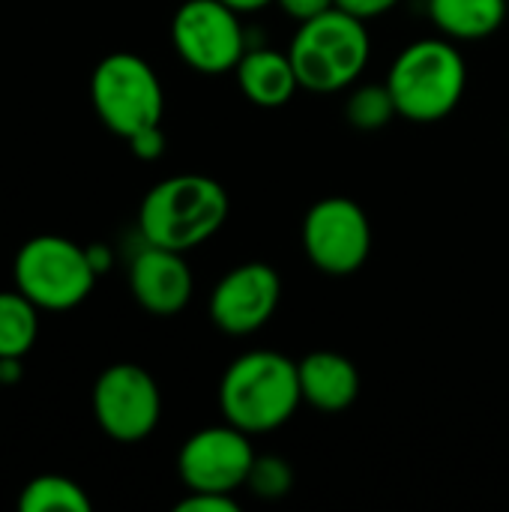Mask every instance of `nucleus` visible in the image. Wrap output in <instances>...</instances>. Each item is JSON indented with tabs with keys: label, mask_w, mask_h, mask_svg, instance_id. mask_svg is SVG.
<instances>
[{
	"label": "nucleus",
	"mask_w": 509,
	"mask_h": 512,
	"mask_svg": "<svg viewBox=\"0 0 509 512\" xmlns=\"http://www.w3.org/2000/svg\"><path fill=\"white\" fill-rule=\"evenodd\" d=\"M234 72L243 96L261 108H282L300 90L291 57L276 48H246Z\"/></svg>",
	"instance_id": "nucleus-14"
},
{
	"label": "nucleus",
	"mask_w": 509,
	"mask_h": 512,
	"mask_svg": "<svg viewBox=\"0 0 509 512\" xmlns=\"http://www.w3.org/2000/svg\"><path fill=\"white\" fill-rule=\"evenodd\" d=\"M303 252L327 276L357 273L372 252L366 210L345 195L315 201L303 219Z\"/></svg>",
	"instance_id": "nucleus-7"
},
{
	"label": "nucleus",
	"mask_w": 509,
	"mask_h": 512,
	"mask_svg": "<svg viewBox=\"0 0 509 512\" xmlns=\"http://www.w3.org/2000/svg\"><path fill=\"white\" fill-rule=\"evenodd\" d=\"M279 297L282 279L270 264H240L216 282L210 294V321L228 336H252L273 318Z\"/></svg>",
	"instance_id": "nucleus-11"
},
{
	"label": "nucleus",
	"mask_w": 509,
	"mask_h": 512,
	"mask_svg": "<svg viewBox=\"0 0 509 512\" xmlns=\"http://www.w3.org/2000/svg\"><path fill=\"white\" fill-rule=\"evenodd\" d=\"M303 402L324 411L339 414L351 408L360 396V372L339 351H312L297 363Z\"/></svg>",
	"instance_id": "nucleus-13"
},
{
	"label": "nucleus",
	"mask_w": 509,
	"mask_h": 512,
	"mask_svg": "<svg viewBox=\"0 0 509 512\" xmlns=\"http://www.w3.org/2000/svg\"><path fill=\"white\" fill-rule=\"evenodd\" d=\"M12 276L15 288L42 312H69L81 306L99 279L87 258V246L57 234L27 240L15 255Z\"/></svg>",
	"instance_id": "nucleus-5"
},
{
	"label": "nucleus",
	"mask_w": 509,
	"mask_h": 512,
	"mask_svg": "<svg viewBox=\"0 0 509 512\" xmlns=\"http://www.w3.org/2000/svg\"><path fill=\"white\" fill-rule=\"evenodd\" d=\"M273 3H279V9L294 21H309L336 6V0H273Z\"/></svg>",
	"instance_id": "nucleus-22"
},
{
	"label": "nucleus",
	"mask_w": 509,
	"mask_h": 512,
	"mask_svg": "<svg viewBox=\"0 0 509 512\" xmlns=\"http://www.w3.org/2000/svg\"><path fill=\"white\" fill-rule=\"evenodd\" d=\"M252 441L243 429L225 423V426H207L186 438L177 456L180 480L189 492H228L246 486L249 471L255 465Z\"/></svg>",
	"instance_id": "nucleus-10"
},
{
	"label": "nucleus",
	"mask_w": 509,
	"mask_h": 512,
	"mask_svg": "<svg viewBox=\"0 0 509 512\" xmlns=\"http://www.w3.org/2000/svg\"><path fill=\"white\" fill-rule=\"evenodd\" d=\"M387 90L399 117L435 123L456 111L468 87V66L453 39H417L390 66Z\"/></svg>",
	"instance_id": "nucleus-3"
},
{
	"label": "nucleus",
	"mask_w": 509,
	"mask_h": 512,
	"mask_svg": "<svg viewBox=\"0 0 509 512\" xmlns=\"http://www.w3.org/2000/svg\"><path fill=\"white\" fill-rule=\"evenodd\" d=\"M0 387H3V375H0Z\"/></svg>",
	"instance_id": "nucleus-26"
},
{
	"label": "nucleus",
	"mask_w": 509,
	"mask_h": 512,
	"mask_svg": "<svg viewBox=\"0 0 509 512\" xmlns=\"http://www.w3.org/2000/svg\"><path fill=\"white\" fill-rule=\"evenodd\" d=\"M129 147L138 159H159L162 150H165V132L162 126H150V129H141L138 135L129 138Z\"/></svg>",
	"instance_id": "nucleus-21"
},
{
	"label": "nucleus",
	"mask_w": 509,
	"mask_h": 512,
	"mask_svg": "<svg viewBox=\"0 0 509 512\" xmlns=\"http://www.w3.org/2000/svg\"><path fill=\"white\" fill-rule=\"evenodd\" d=\"M18 510L21 512H90L87 492L63 477V474H42L33 477L21 495H18Z\"/></svg>",
	"instance_id": "nucleus-17"
},
{
	"label": "nucleus",
	"mask_w": 509,
	"mask_h": 512,
	"mask_svg": "<svg viewBox=\"0 0 509 512\" xmlns=\"http://www.w3.org/2000/svg\"><path fill=\"white\" fill-rule=\"evenodd\" d=\"M396 3H399V0H336V6H339L342 12H348V15H354V18H363V21L390 12Z\"/></svg>",
	"instance_id": "nucleus-23"
},
{
	"label": "nucleus",
	"mask_w": 509,
	"mask_h": 512,
	"mask_svg": "<svg viewBox=\"0 0 509 512\" xmlns=\"http://www.w3.org/2000/svg\"><path fill=\"white\" fill-rule=\"evenodd\" d=\"M93 417L117 444H138L153 435L162 417V396L147 369L114 363L93 384Z\"/></svg>",
	"instance_id": "nucleus-9"
},
{
	"label": "nucleus",
	"mask_w": 509,
	"mask_h": 512,
	"mask_svg": "<svg viewBox=\"0 0 509 512\" xmlns=\"http://www.w3.org/2000/svg\"><path fill=\"white\" fill-rule=\"evenodd\" d=\"M300 402L297 363L279 351L240 354L219 381L222 417L246 435H264L285 426Z\"/></svg>",
	"instance_id": "nucleus-1"
},
{
	"label": "nucleus",
	"mask_w": 509,
	"mask_h": 512,
	"mask_svg": "<svg viewBox=\"0 0 509 512\" xmlns=\"http://www.w3.org/2000/svg\"><path fill=\"white\" fill-rule=\"evenodd\" d=\"M39 306L30 303L18 288L0 291V357L21 360L39 336Z\"/></svg>",
	"instance_id": "nucleus-16"
},
{
	"label": "nucleus",
	"mask_w": 509,
	"mask_h": 512,
	"mask_svg": "<svg viewBox=\"0 0 509 512\" xmlns=\"http://www.w3.org/2000/svg\"><path fill=\"white\" fill-rule=\"evenodd\" d=\"M90 99L105 123L120 138H132L141 129L159 126L165 111V93L153 66L129 51L102 57L90 75Z\"/></svg>",
	"instance_id": "nucleus-6"
},
{
	"label": "nucleus",
	"mask_w": 509,
	"mask_h": 512,
	"mask_svg": "<svg viewBox=\"0 0 509 512\" xmlns=\"http://www.w3.org/2000/svg\"><path fill=\"white\" fill-rule=\"evenodd\" d=\"M228 219V192L204 174H177L156 183L138 210L144 243L189 252L207 243Z\"/></svg>",
	"instance_id": "nucleus-2"
},
{
	"label": "nucleus",
	"mask_w": 509,
	"mask_h": 512,
	"mask_svg": "<svg viewBox=\"0 0 509 512\" xmlns=\"http://www.w3.org/2000/svg\"><path fill=\"white\" fill-rule=\"evenodd\" d=\"M171 42L180 60L204 75L228 72L246 54L240 12L222 0H186L171 18Z\"/></svg>",
	"instance_id": "nucleus-8"
},
{
	"label": "nucleus",
	"mask_w": 509,
	"mask_h": 512,
	"mask_svg": "<svg viewBox=\"0 0 509 512\" xmlns=\"http://www.w3.org/2000/svg\"><path fill=\"white\" fill-rule=\"evenodd\" d=\"M348 123L360 132H378L384 129L399 111L396 102L387 90V84H363L351 93L348 105H345Z\"/></svg>",
	"instance_id": "nucleus-18"
},
{
	"label": "nucleus",
	"mask_w": 509,
	"mask_h": 512,
	"mask_svg": "<svg viewBox=\"0 0 509 512\" xmlns=\"http://www.w3.org/2000/svg\"><path fill=\"white\" fill-rule=\"evenodd\" d=\"M240 504L234 501V495L228 492H189L180 504L177 512H237Z\"/></svg>",
	"instance_id": "nucleus-20"
},
{
	"label": "nucleus",
	"mask_w": 509,
	"mask_h": 512,
	"mask_svg": "<svg viewBox=\"0 0 509 512\" xmlns=\"http://www.w3.org/2000/svg\"><path fill=\"white\" fill-rule=\"evenodd\" d=\"M129 288L141 309L177 315L192 300V273L183 252L147 243L129 267Z\"/></svg>",
	"instance_id": "nucleus-12"
},
{
	"label": "nucleus",
	"mask_w": 509,
	"mask_h": 512,
	"mask_svg": "<svg viewBox=\"0 0 509 512\" xmlns=\"http://www.w3.org/2000/svg\"><path fill=\"white\" fill-rule=\"evenodd\" d=\"M288 57L303 90L336 93L363 75L372 57V39L363 18L333 6L309 21H300Z\"/></svg>",
	"instance_id": "nucleus-4"
},
{
	"label": "nucleus",
	"mask_w": 509,
	"mask_h": 512,
	"mask_svg": "<svg viewBox=\"0 0 509 512\" xmlns=\"http://www.w3.org/2000/svg\"><path fill=\"white\" fill-rule=\"evenodd\" d=\"M87 258H90V264H93V270H96L99 276L111 267V249H108V246H102V243L87 246Z\"/></svg>",
	"instance_id": "nucleus-24"
},
{
	"label": "nucleus",
	"mask_w": 509,
	"mask_h": 512,
	"mask_svg": "<svg viewBox=\"0 0 509 512\" xmlns=\"http://www.w3.org/2000/svg\"><path fill=\"white\" fill-rule=\"evenodd\" d=\"M222 3H228L231 9H237L240 15L243 12H255V9H264L267 3H273V0H222Z\"/></svg>",
	"instance_id": "nucleus-25"
},
{
	"label": "nucleus",
	"mask_w": 509,
	"mask_h": 512,
	"mask_svg": "<svg viewBox=\"0 0 509 512\" xmlns=\"http://www.w3.org/2000/svg\"><path fill=\"white\" fill-rule=\"evenodd\" d=\"M509 0H429V18L453 42L492 36L507 18Z\"/></svg>",
	"instance_id": "nucleus-15"
},
{
	"label": "nucleus",
	"mask_w": 509,
	"mask_h": 512,
	"mask_svg": "<svg viewBox=\"0 0 509 512\" xmlns=\"http://www.w3.org/2000/svg\"><path fill=\"white\" fill-rule=\"evenodd\" d=\"M246 486L267 501H279L294 486V471L282 456H255V465L249 471Z\"/></svg>",
	"instance_id": "nucleus-19"
}]
</instances>
